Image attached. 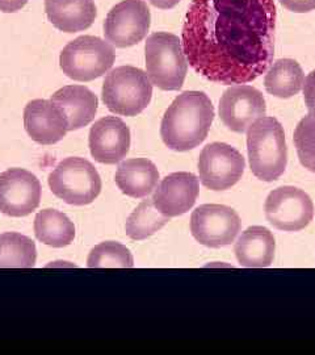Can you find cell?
<instances>
[{"instance_id":"1","label":"cell","mask_w":315,"mask_h":355,"mask_svg":"<svg viewBox=\"0 0 315 355\" xmlns=\"http://www.w3.org/2000/svg\"><path fill=\"white\" fill-rule=\"evenodd\" d=\"M273 0H192L181 46L190 67L221 85H246L273 64Z\"/></svg>"},{"instance_id":"2","label":"cell","mask_w":315,"mask_h":355,"mask_svg":"<svg viewBox=\"0 0 315 355\" xmlns=\"http://www.w3.org/2000/svg\"><path fill=\"white\" fill-rule=\"evenodd\" d=\"M215 120V107L201 91L180 94L167 108L161 137L165 146L175 152H188L206 140Z\"/></svg>"},{"instance_id":"3","label":"cell","mask_w":315,"mask_h":355,"mask_svg":"<svg viewBox=\"0 0 315 355\" xmlns=\"http://www.w3.org/2000/svg\"><path fill=\"white\" fill-rule=\"evenodd\" d=\"M247 152L252 174L260 180L273 182L288 164L285 132L275 117H260L247 129Z\"/></svg>"},{"instance_id":"4","label":"cell","mask_w":315,"mask_h":355,"mask_svg":"<svg viewBox=\"0 0 315 355\" xmlns=\"http://www.w3.org/2000/svg\"><path fill=\"white\" fill-rule=\"evenodd\" d=\"M146 74L152 85L163 91L181 89L188 71V61L181 40L168 32H155L145 45Z\"/></svg>"},{"instance_id":"5","label":"cell","mask_w":315,"mask_h":355,"mask_svg":"<svg viewBox=\"0 0 315 355\" xmlns=\"http://www.w3.org/2000/svg\"><path fill=\"white\" fill-rule=\"evenodd\" d=\"M101 96L111 112L133 117L143 112L152 102V80L138 67L120 66L105 76Z\"/></svg>"},{"instance_id":"6","label":"cell","mask_w":315,"mask_h":355,"mask_svg":"<svg viewBox=\"0 0 315 355\" xmlns=\"http://www.w3.org/2000/svg\"><path fill=\"white\" fill-rule=\"evenodd\" d=\"M51 192L70 205L91 204L101 192V178L89 161L69 157L60 162L49 175Z\"/></svg>"},{"instance_id":"7","label":"cell","mask_w":315,"mask_h":355,"mask_svg":"<svg viewBox=\"0 0 315 355\" xmlns=\"http://www.w3.org/2000/svg\"><path fill=\"white\" fill-rule=\"evenodd\" d=\"M114 46L96 36H80L69 42L60 55L63 74L76 82H91L112 69Z\"/></svg>"},{"instance_id":"8","label":"cell","mask_w":315,"mask_h":355,"mask_svg":"<svg viewBox=\"0 0 315 355\" xmlns=\"http://www.w3.org/2000/svg\"><path fill=\"white\" fill-rule=\"evenodd\" d=\"M152 13L143 0H123L116 4L104 21V36L116 48L137 45L147 36Z\"/></svg>"},{"instance_id":"9","label":"cell","mask_w":315,"mask_h":355,"mask_svg":"<svg viewBox=\"0 0 315 355\" xmlns=\"http://www.w3.org/2000/svg\"><path fill=\"white\" fill-rule=\"evenodd\" d=\"M190 232L204 246L212 249L228 246L240 232V216L226 205L202 204L192 214Z\"/></svg>"},{"instance_id":"10","label":"cell","mask_w":315,"mask_h":355,"mask_svg":"<svg viewBox=\"0 0 315 355\" xmlns=\"http://www.w3.org/2000/svg\"><path fill=\"white\" fill-rule=\"evenodd\" d=\"M197 166L204 187L225 191L242 179L246 162L235 148L224 142H213L202 149Z\"/></svg>"},{"instance_id":"11","label":"cell","mask_w":315,"mask_h":355,"mask_svg":"<svg viewBox=\"0 0 315 355\" xmlns=\"http://www.w3.org/2000/svg\"><path fill=\"white\" fill-rule=\"evenodd\" d=\"M264 211L267 220L275 228L300 232L313 221L314 204L305 191L285 186L268 195Z\"/></svg>"},{"instance_id":"12","label":"cell","mask_w":315,"mask_h":355,"mask_svg":"<svg viewBox=\"0 0 315 355\" xmlns=\"http://www.w3.org/2000/svg\"><path fill=\"white\" fill-rule=\"evenodd\" d=\"M41 200V183L24 168H10L0 174V212L24 217L35 212Z\"/></svg>"},{"instance_id":"13","label":"cell","mask_w":315,"mask_h":355,"mask_svg":"<svg viewBox=\"0 0 315 355\" xmlns=\"http://www.w3.org/2000/svg\"><path fill=\"white\" fill-rule=\"evenodd\" d=\"M267 112L263 94L252 86L235 85L224 92L219 101V117L230 130L246 132Z\"/></svg>"},{"instance_id":"14","label":"cell","mask_w":315,"mask_h":355,"mask_svg":"<svg viewBox=\"0 0 315 355\" xmlns=\"http://www.w3.org/2000/svg\"><path fill=\"white\" fill-rule=\"evenodd\" d=\"M89 152L99 164L121 162L130 148V129L116 116L98 120L89 130Z\"/></svg>"},{"instance_id":"15","label":"cell","mask_w":315,"mask_h":355,"mask_svg":"<svg viewBox=\"0 0 315 355\" xmlns=\"http://www.w3.org/2000/svg\"><path fill=\"white\" fill-rule=\"evenodd\" d=\"M200 191L199 178L192 173H172L162 179L155 189L152 203L167 217H177L187 214L195 205Z\"/></svg>"},{"instance_id":"16","label":"cell","mask_w":315,"mask_h":355,"mask_svg":"<svg viewBox=\"0 0 315 355\" xmlns=\"http://www.w3.org/2000/svg\"><path fill=\"white\" fill-rule=\"evenodd\" d=\"M26 133L39 145H54L69 132V120L62 108L51 101L35 99L24 110Z\"/></svg>"},{"instance_id":"17","label":"cell","mask_w":315,"mask_h":355,"mask_svg":"<svg viewBox=\"0 0 315 355\" xmlns=\"http://www.w3.org/2000/svg\"><path fill=\"white\" fill-rule=\"evenodd\" d=\"M69 120V132L87 127L98 112V96L86 86H64L51 95Z\"/></svg>"},{"instance_id":"18","label":"cell","mask_w":315,"mask_h":355,"mask_svg":"<svg viewBox=\"0 0 315 355\" xmlns=\"http://www.w3.org/2000/svg\"><path fill=\"white\" fill-rule=\"evenodd\" d=\"M275 249L276 242L272 232L255 225L242 233L235 243V255L242 267L264 268L272 265Z\"/></svg>"},{"instance_id":"19","label":"cell","mask_w":315,"mask_h":355,"mask_svg":"<svg viewBox=\"0 0 315 355\" xmlns=\"http://www.w3.org/2000/svg\"><path fill=\"white\" fill-rule=\"evenodd\" d=\"M116 184L126 196L142 199L156 189L159 171L146 158H133L120 164L116 171Z\"/></svg>"},{"instance_id":"20","label":"cell","mask_w":315,"mask_h":355,"mask_svg":"<svg viewBox=\"0 0 315 355\" xmlns=\"http://www.w3.org/2000/svg\"><path fill=\"white\" fill-rule=\"evenodd\" d=\"M33 228L38 241L57 249L71 245L75 239L74 223L62 212L51 208L38 212Z\"/></svg>"},{"instance_id":"21","label":"cell","mask_w":315,"mask_h":355,"mask_svg":"<svg viewBox=\"0 0 315 355\" xmlns=\"http://www.w3.org/2000/svg\"><path fill=\"white\" fill-rule=\"evenodd\" d=\"M45 12L51 24L66 33H76L89 29L98 15L93 0H78L67 7L45 3Z\"/></svg>"},{"instance_id":"22","label":"cell","mask_w":315,"mask_h":355,"mask_svg":"<svg viewBox=\"0 0 315 355\" xmlns=\"http://www.w3.org/2000/svg\"><path fill=\"white\" fill-rule=\"evenodd\" d=\"M303 82L305 74L301 64L290 58L278 60L271 64L264 78L267 92L280 99H289L297 95L303 89Z\"/></svg>"},{"instance_id":"23","label":"cell","mask_w":315,"mask_h":355,"mask_svg":"<svg viewBox=\"0 0 315 355\" xmlns=\"http://www.w3.org/2000/svg\"><path fill=\"white\" fill-rule=\"evenodd\" d=\"M36 243L24 234H0V268H32L36 265Z\"/></svg>"},{"instance_id":"24","label":"cell","mask_w":315,"mask_h":355,"mask_svg":"<svg viewBox=\"0 0 315 355\" xmlns=\"http://www.w3.org/2000/svg\"><path fill=\"white\" fill-rule=\"evenodd\" d=\"M168 221L170 217L162 215L155 208L152 200H143L127 217L126 234L134 241H142L163 228Z\"/></svg>"},{"instance_id":"25","label":"cell","mask_w":315,"mask_h":355,"mask_svg":"<svg viewBox=\"0 0 315 355\" xmlns=\"http://www.w3.org/2000/svg\"><path fill=\"white\" fill-rule=\"evenodd\" d=\"M89 268H132L134 259L130 250L120 242L107 241L96 245L89 255Z\"/></svg>"},{"instance_id":"26","label":"cell","mask_w":315,"mask_h":355,"mask_svg":"<svg viewBox=\"0 0 315 355\" xmlns=\"http://www.w3.org/2000/svg\"><path fill=\"white\" fill-rule=\"evenodd\" d=\"M293 141L301 165L315 174V111H310L297 124Z\"/></svg>"},{"instance_id":"27","label":"cell","mask_w":315,"mask_h":355,"mask_svg":"<svg viewBox=\"0 0 315 355\" xmlns=\"http://www.w3.org/2000/svg\"><path fill=\"white\" fill-rule=\"evenodd\" d=\"M303 99L309 111H315V70L305 78L303 82Z\"/></svg>"},{"instance_id":"28","label":"cell","mask_w":315,"mask_h":355,"mask_svg":"<svg viewBox=\"0 0 315 355\" xmlns=\"http://www.w3.org/2000/svg\"><path fill=\"white\" fill-rule=\"evenodd\" d=\"M291 12L306 13L315 10V0H278Z\"/></svg>"},{"instance_id":"29","label":"cell","mask_w":315,"mask_h":355,"mask_svg":"<svg viewBox=\"0 0 315 355\" xmlns=\"http://www.w3.org/2000/svg\"><path fill=\"white\" fill-rule=\"evenodd\" d=\"M28 0H0V11L4 13H13L26 7Z\"/></svg>"},{"instance_id":"30","label":"cell","mask_w":315,"mask_h":355,"mask_svg":"<svg viewBox=\"0 0 315 355\" xmlns=\"http://www.w3.org/2000/svg\"><path fill=\"white\" fill-rule=\"evenodd\" d=\"M149 1L159 10H171L179 4L180 0H149Z\"/></svg>"},{"instance_id":"31","label":"cell","mask_w":315,"mask_h":355,"mask_svg":"<svg viewBox=\"0 0 315 355\" xmlns=\"http://www.w3.org/2000/svg\"><path fill=\"white\" fill-rule=\"evenodd\" d=\"M78 0H45V3H49L53 6H58V7H67L74 4Z\"/></svg>"}]
</instances>
